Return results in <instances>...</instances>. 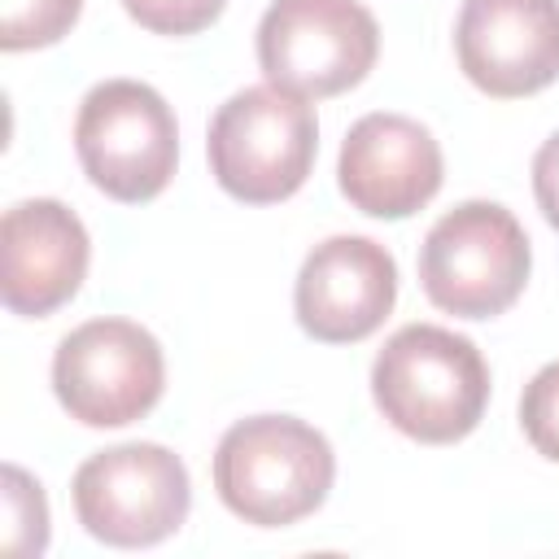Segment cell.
Wrapping results in <instances>:
<instances>
[{
    "label": "cell",
    "mask_w": 559,
    "mask_h": 559,
    "mask_svg": "<svg viewBox=\"0 0 559 559\" xmlns=\"http://www.w3.org/2000/svg\"><path fill=\"white\" fill-rule=\"evenodd\" d=\"M454 52L485 96L542 92L559 79V0H463Z\"/></svg>",
    "instance_id": "9"
},
{
    "label": "cell",
    "mask_w": 559,
    "mask_h": 559,
    "mask_svg": "<svg viewBox=\"0 0 559 559\" xmlns=\"http://www.w3.org/2000/svg\"><path fill=\"white\" fill-rule=\"evenodd\" d=\"M166 389V358L148 328L131 319H87L52 354V393L87 428L144 419Z\"/></svg>",
    "instance_id": "8"
},
{
    "label": "cell",
    "mask_w": 559,
    "mask_h": 559,
    "mask_svg": "<svg viewBox=\"0 0 559 559\" xmlns=\"http://www.w3.org/2000/svg\"><path fill=\"white\" fill-rule=\"evenodd\" d=\"M441 144L406 114H362L341 144L336 179L354 210L371 218H411L441 192Z\"/></svg>",
    "instance_id": "11"
},
{
    "label": "cell",
    "mask_w": 559,
    "mask_h": 559,
    "mask_svg": "<svg viewBox=\"0 0 559 559\" xmlns=\"http://www.w3.org/2000/svg\"><path fill=\"white\" fill-rule=\"evenodd\" d=\"M92 262V240L83 218L52 201H17L0 223V293L13 314L44 319L66 306Z\"/></svg>",
    "instance_id": "12"
},
{
    "label": "cell",
    "mask_w": 559,
    "mask_h": 559,
    "mask_svg": "<svg viewBox=\"0 0 559 559\" xmlns=\"http://www.w3.org/2000/svg\"><path fill=\"white\" fill-rule=\"evenodd\" d=\"M397 297V262L371 236H328L297 271L293 310L306 336L349 345L371 336Z\"/></svg>",
    "instance_id": "10"
},
{
    "label": "cell",
    "mask_w": 559,
    "mask_h": 559,
    "mask_svg": "<svg viewBox=\"0 0 559 559\" xmlns=\"http://www.w3.org/2000/svg\"><path fill=\"white\" fill-rule=\"evenodd\" d=\"M83 13V0H0V48H48Z\"/></svg>",
    "instance_id": "13"
},
{
    "label": "cell",
    "mask_w": 559,
    "mask_h": 559,
    "mask_svg": "<svg viewBox=\"0 0 559 559\" xmlns=\"http://www.w3.org/2000/svg\"><path fill=\"white\" fill-rule=\"evenodd\" d=\"M48 546V502L39 480L22 467H4V550L9 555H39Z\"/></svg>",
    "instance_id": "14"
},
{
    "label": "cell",
    "mask_w": 559,
    "mask_h": 559,
    "mask_svg": "<svg viewBox=\"0 0 559 559\" xmlns=\"http://www.w3.org/2000/svg\"><path fill=\"white\" fill-rule=\"evenodd\" d=\"M205 153L223 192L249 205H271L306 183L319 153V118L310 100L275 83L240 87L210 118Z\"/></svg>",
    "instance_id": "3"
},
{
    "label": "cell",
    "mask_w": 559,
    "mask_h": 559,
    "mask_svg": "<svg viewBox=\"0 0 559 559\" xmlns=\"http://www.w3.org/2000/svg\"><path fill=\"white\" fill-rule=\"evenodd\" d=\"M122 4L153 35H197L223 13L227 0H122Z\"/></svg>",
    "instance_id": "16"
},
{
    "label": "cell",
    "mask_w": 559,
    "mask_h": 559,
    "mask_svg": "<svg viewBox=\"0 0 559 559\" xmlns=\"http://www.w3.org/2000/svg\"><path fill=\"white\" fill-rule=\"evenodd\" d=\"M371 397L402 437L450 445L480 424L489 367L467 336L437 323H406L371 362Z\"/></svg>",
    "instance_id": "1"
},
{
    "label": "cell",
    "mask_w": 559,
    "mask_h": 559,
    "mask_svg": "<svg viewBox=\"0 0 559 559\" xmlns=\"http://www.w3.org/2000/svg\"><path fill=\"white\" fill-rule=\"evenodd\" d=\"M380 57V26L362 0H271L258 22L266 83L323 100L358 87Z\"/></svg>",
    "instance_id": "6"
},
{
    "label": "cell",
    "mask_w": 559,
    "mask_h": 559,
    "mask_svg": "<svg viewBox=\"0 0 559 559\" xmlns=\"http://www.w3.org/2000/svg\"><path fill=\"white\" fill-rule=\"evenodd\" d=\"M74 515L105 546H157L188 520L192 485L175 450L157 441L109 445L74 472Z\"/></svg>",
    "instance_id": "7"
},
{
    "label": "cell",
    "mask_w": 559,
    "mask_h": 559,
    "mask_svg": "<svg viewBox=\"0 0 559 559\" xmlns=\"http://www.w3.org/2000/svg\"><path fill=\"white\" fill-rule=\"evenodd\" d=\"M332 476L336 454L328 437L293 415L240 419L214 450V489L223 507L258 528H284L314 515Z\"/></svg>",
    "instance_id": "2"
},
{
    "label": "cell",
    "mask_w": 559,
    "mask_h": 559,
    "mask_svg": "<svg viewBox=\"0 0 559 559\" xmlns=\"http://www.w3.org/2000/svg\"><path fill=\"white\" fill-rule=\"evenodd\" d=\"M533 249L520 218L498 201H463L441 214L419 249L428 301L459 319H493L528 284Z\"/></svg>",
    "instance_id": "4"
},
{
    "label": "cell",
    "mask_w": 559,
    "mask_h": 559,
    "mask_svg": "<svg viewBox=\"0 0 559 559\" xmlns=\"http://www.w3.org/2000/svg\"><path fill=\"white\" fill-rule=\"evenodd\" d=\"M520 428L533 450L559 463V362H546L520 393Z\"/></svg>",
    "instance_id": "15"
},
{
    "label": "cell",
    "mask_w": 559,
    "mask_h": 559,
    "mask_svg": "<svg viewBox=\"0 0 559 559\" xmlns=\"http://www.w3.org/2000/svg\"><path fill=\"white\" fill-rule=\"evenodd\" d=\"M533 197L546 223L559 231V131L533 153Z\"/></svg>",
    "instance_id": "17"
},
{
    "label": "cell",
    "mask_w": 559,
    "mask_h": 559,
    "mask_svg": "<svg viewBox=\"0 0 559 559\" xmlns=\"http://www.w3.org/2000/svg\"><path fill=\"white\" fill-rule=\"evenodd\" d=\"M74 153L105 197L140 205L175 179L179 127L157 87L140 79H105L79 105Z\"/></svg>",
    "instance_id": "5"
}]
</instances>
